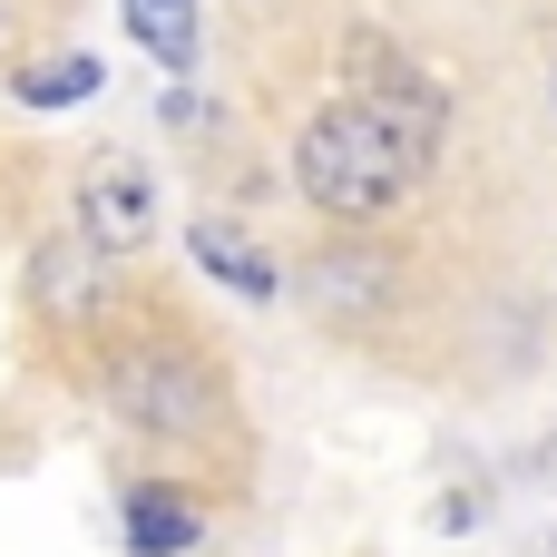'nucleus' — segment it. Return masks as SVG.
Wrapping results in <instances>:
<instances>
[{"label":"nucleus","instance_id":"obj_3","mask_svg":"<svg viewBox=\"0 0 557 557\" xmlns=\"http://www.w3.org/2000/svg\"><path fill=\"white\" fill-rule=\"evenodd\" d=\"M343 78H352V108H362L372 127H392V137H401V157H411V166H431V157H441V137H450V98H441V78H431L411 49H392V39L352 29Z\"/></svg>","mask_w":557,"mask_h":557},{"label":"nucleus","instance_id":"obj_2","mask_svg":"<svg viewBox=\"0 0 557 557\" xmlns=\"http://www.w3.org/2000/svg\"><path fill=\"white\" fill-rule=\"evenodd\" d=\"M98 382H108V411L147 441H196V431L225 421V382L186 343H127V352H108Z\"/></svg>","mask_w":557,"mask_h":557},{"label":"nucleus","instance_id":"obj_6","mask_svg":"<svg viewBox=\"0 0 557 557\" xmlns=\"http://www.w3.org/2000/svg\"><path fill=\"white\" fill-rule=\"evenodd\" d=\"M382 294H392V255H372V245L362 255H313V304L323 313H372Z\"/></svg>","mask_w":557,"mask_h":557},{"label":"nucleus","instance_id":"obj_4","mask_svg":"<svg viewBox=\"0 0 557 557\" xmlns=\"http://www.w3.org/2000/svg\"><path fill=\"white\" fill-rule=\"evenodd\" d=\"M147 235H157V186H147V166H127V157L88 166V176H78V245H88V255H137Z\"/></svg>","mask_w":557,"mask_h":557},{"label":"nucleus","instance_id":"obj_5","mask_svg":"<svg viewBox=\"0 0 557 557\" xmlns=\"http://www.w3.org/2000/svg\"><path fill=\"white\" fill-rule=\"evenodd\" d=\"M206 548V499L176 480H137L127 490V557H186Z\"/></svg>","mask_w":557,"mask_h":557},{"label":"nucleus","instance_id":"obj_10","mask_svg":"<svg viewBox=\"0 0 557 557\" xmlns=\"http://www.w3.org/2000/svg\"><path fill=\"white\" fill-rule=\"evenodd\" d=\"M98 78H108V69H98L88 49H59L49 69H20V98H29V108H69V98H98Z\"/></svg>","mask_w":557,"mask_h":557},{"label":"nucleus","instance_id":"obj_7","mask_svg":"<svg viewBox=\"0 0 557 557\" xmlns=\"http://www.w3.org/2000/svg\"><path fill=\"white\" fill-rule=\"evenodd\" d=\"M186 245H196V264H206L215 284H235L245 304H264V294H274V264H264V255H255L245 235H225L215 215H196V235H186Z\"/></svg>","mask_w":557,"mask_h":557},{"label":"nucleus","instance_id":"obj_9","mask_svg":"<svg viewBox=\"0 0 557 557\" xmlns=\"http://www.w3.org/2000/svg\"><path fill=\"white\" fill-rule=\"evenodd\" d=\"M127 29H137L166 69H186V59H196V0H127Z\"/></svg>","mask_w":557,"mask_h":557},{"label":"nucleus","instance_id":"obj_8","mask_svg":"<svg viewBox=\"0 0 557 557\" xmlns=\"http://www.w3.org/2000/svg\"><path fill=\"white\" fill-rule=\"evenodd\" d=\"M78 255H88V245L69 235V245H49V255L29 264V294H39V313H49V323H78V313L98 304V274L78 284Z\"/></svg>","mask_w":557,"mask_h":557},{"label":"nucleus","instance_id":"obj_1","mask_svg":"<svg viewBox=\"0 0 557 557\" xmlns=\"http://www.w3.org/2000/svg\"><path fill=\"white\" fill-rule=\"evenodd\" d=\"M294 186H304L323 215H343V225H382V215H401V196L421 186V166L401 157L392 127H372V117L343 98V108H313V117L294 127Z\"/></svg>","mask_w":557,"mask_h":557}]
</instances>
